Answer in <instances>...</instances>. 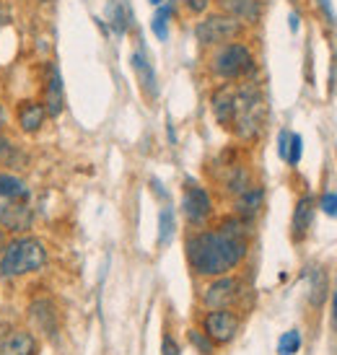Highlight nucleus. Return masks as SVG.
I'll return each mask as SVG.
<instances>
[{"label": "nucleus", "mask_w": 337, "mask_h": 355, "mask_svg": "<svg viewBox=\"0 0 337 355\" xmlns=\"http://www.w3.org/2000/svg\"><path fill=\"white\" fill-rule=\"evenodd\" d=\"M47 122V109L37 99H21L16 104V125L24 135H37Z\"/></svg>", "instance_id": "obj_9"}, {"label": "nucleus", "mask_w": 337, "mask_h": 355, "mask_svg": "<svg viewBox=\"0 0 337 355\" xmlns=\"http://www.w3.org/2000/svg\"><path fill=\"white\" fill-rule=\"evenodd\" d=\"M0 198L3 200H31V189L10 171H0Z\"/></svg>", "instance_id": "obj_21"}, {"label": "nucleus", "mask_w": 337, "mask_h": 355, "mask_svg": "<svg viewBox=\"0 0 337 355\" xmlns=\"http://www.w3.org/2000/svg\"><path fill=\"white\" fill-rule=\"evenodd\" d=\"M29 316L42 332H47V335L55 332V306H52V301H47V298L34 301V304L29 306Z\"/></svg>", "instance_id": "obj_19"}, {"label": "nucleus", "mask_w": 337, "mask_h": 355, "mask_svg": "<svg viewBox=\"0 0 337 355\" xmlns=\"http://www.w3.org/2000/svg\"><path fill=\"white\" fill-rule=\"evenodd\" d=\"M130 65L135 70V78L140 83V91L148 96V99H159V76H156V68L150 65L146 50L140 47L130 55Z\"/></svg>", "instance_id": "obj_11"}, {"label": "nucleus", "mask_w": 337, "mask_h": 355, "mask_svg": "<svg viewBox=\"0 0 337 355\" xmlns=\"http://www.w3.org/2000/svg\"><path fill=\"white\" fill-rule=\"evenodd\" d=\"M244 24L236 19H231L228 13H210L202 21H198L195 26V40L200 47H218L226 42H234L244 34Z\"/></svg>", "instance_id": "obj_5"}, {"label": "nucleus", "mask_w": 337, "mask_h": 355, "mask_svg": "<svg viewBox=\"0 0 337 355\" xmlns=\"http://www.w3.org/2000/svg\"><path fill=\"white\" fill-rule=\"evenodd\" d=\"M47 265V247L34 236H19L6 244L0 254V277L16 280V277L40 272Z\"/></svg>", "instance_id": "obj_3"}, {"label": "nucleus", "mask_w": 337, "mask_h": 355, "mask_svg": "<svg viewBox=\"0 0 337 355\" xmlns=\"http://www.w3.org/2000/svg\"><path fill=\"white\" fill-rule=\"evenodd\" d=\"M210 73L216 78L226 80H252L257 76V60L247 42H226L218 44L210 55Z\"/></svg>", "instance_id": "obj_4"}, {"label": "nucleus", "mask_w": 337, "mask_h": 355, "mask_svg": "<svg viewBox=\"0 0 337 355\" xmlns=\"http://www.w3.org/2000/svg\"><path fill=\"white\" fill-rule=\"evenodd\" d=\"M265 122H268V104H265V94L259 89V83L254 78L236 83L234 117H231L234 132L241 140H254L265 130Z\"/></svg>", "instance_id": "obj_2"}, {"label": "nucleus", "mask_w": 337, "mask_h": 355, "mask_svg": "<svg viewBox=\"0 0 337 355\" xmlns=\"http://www.w3.org/2000/svg\"><path fill=\"white\" fill-rule=\"evenodd\" d=\"M150 6H161V3H166V0H148Z\"/></svg>", "instance_id": "obj_39"}, {"label": "nucleus", "mask_w": 337, "mask_h": 355, "mask_svg": "<svg viewBox=\"0 0 337 355\" xmlns=\"http://www.w3.org/2000/svg\"><path fill=\"white\" fill-rule=\"evenodd\" d=\"M177 234V218H174V210L171 207H161L159 213V244L161 247H166L168 241L174 239Z\"/></svg>", "instance_id": "obj_22"}, {"label": "nucleus", "mask_w": 337, "mask_h": 355, "mask_svg": "<svg viewBox=\"0 0 337 355\" xmlns=\"http://www.w3.org/2000/svg\"><path fill=\"white\" fill-rule=\"evenodd\" d=\"M301 153H304V140H301V135H296V132H291V148H288V166H296L298 161H301Z\"/></svg>", "instance_id": "obj_27"}, {"label": "nucleus", "mask_w": 337, "mask_h": 355, "mask_svg": "<svg viewBox=\"0 0 337 355\" xmlns=\"http://www.w3.org/2000/svg\"><path fill=\"white\" fill-rule=\"evenodd\" d=\"M0 355H37V340L31 332L13 329L0 337Z\"/></svg>", "instance_id": "obj_15"}, {"label": "nucleus", "mask_w": 337, "mask_h": 355, "mask_svg": "<svg viewBox=\"0 0 337 355\" xmlns=\"http://www.w3.org/2000/svg\"><path fill=\"white\" fill-rule=\"evenodd\" d=\"M325 298H327V277H325V270H314L311 272V304L322 306Z\"/></svg>", "instance_id": "obj_24"}, {"label": "nucleus", "mask_w": 337, "mask_h": 355, "mask_svg": "<svg viewBox=\"0 0 337 355\" xmlns=\"http://www.w3.org/2000/svg\"><path fill=\"white\" fill-rule=\"evenodd\" d=\"M189 343L198 347L200 355H213V340L208 335L198 332V329H189Z\"/></svg>", "instance_id": "obj_26"}, {"label": "nucleus", "mask_w": 337, "mask_h": 355, "mask_svg": "<svg viewBox=\"0 0 337 355\" xmlns=\"http://www.w3.org/2000/svg\"><path fill=\"white\" fill-rule=\"evenodd\" d=\"M288 21H291V31L296 34V31H298V13H291V19H288Z\"/></svg>", "instance_id": "obj_34"}, {"label": "nucleus", "mask_w": 337, "mask_h": 355, "mask_svg": "<svg viewBox=\"0 0 337 355\" xmlns=\"http://www.w3.org/2000/svg\"><path fill=\"white\" fill-rule=\"evenodd\" d=\"M182 213L187 218L189 226H202L210 216H213V202L205 187H200L195 179L184 182V192H182Z\"/></svg>", "instance_id": "obj_6"}, {"label": "nucleus", "mask_w": 337, "mask_h": 355, "mask_svg": "<svg viewBox=\"0 0 337 355\" xmlns=\"http://www.w3.org/2000/svg\"><path fill=\"white\" fill-rule=\"evenodd\" d=\"M6 26V8H3V0H0V29Z\"/></svg>", "instance_id": "obj_38"}, {"label": "nucleus", "mask_w": 337, "mask_h": 355, "mask_svg": "<svg viewBox=\"0 0 337 355\" xmlns=\"http://www.w3.org/2000/svg\"><path fill=\"white\" fill-rule=\"evenodd\" d=\"M19 161H21L19 146H16L8 135L0 132V164H3V166H19Z\"/></svg>", "instance_id": "obj_23"}, {"label": "nucleus", "mask_w": 337, "mask_h": 355, "mask_svg": "<svg viewBox=\"0 0 337 355\" xmlns=\"http://www.w3.org/2000/svg\"><path fill=\"white\" fill-rule=\"evenodd\" d=\"M319 10L325 13V19H327L329 26H337V16H335V8H332V0H317Z\"/></svg>", "instance_id": "obj_30"}, {"label": "nucleus", "mask_w": 337, "mask_h": 355, "mask_svg": "<svg viewBox=\"0 0 337 355\" xmlns=\"http://www.w3.org/2000/svg\"><path fill=\"white\" fill-rule=\"evenodd\" d=\"M0 226L10 234H26L34 226V207L31 200H3L0 202Z\"/></svg>", "instance_id": "obj_7"}, {"label": "nucleus", "mask_w": 337, "mask_h": 355, "mask_svg": "<svg viewBox=\"0 0 337 355\" xmlns=\"http://www.w3.org/2000/svg\"><path fill=\"white\" fill-rule=\"evenodd\" d=\"M332 319H335V329H337V293L332 296Z\"/></svg>", "instance_id": "obj_37"}, {"label": "nucleus", "mask_w": 337, "mask_h": 355, "mask_svg": "<svg viewBox=\"0 0 337 355\" xmlns=\"http://www.w3.org/2000/svg\"><path fill=\"white\" fill-rule=\"evenodd\" d=\"M37 3H42V6H52L55 0H37Z\"/></svg>", "instance_id": "obj_40"}, {"label": "nucleus", "mask_w": 337, "mask_h": 355, "mask_svg": "<svg viewBox=\"0 0 337 355\" xmlns=\"http://www.w3.org/2000/svg\"><path fill=\"white\" fill-rule=\"evenodd\" d=\"M298 347H301V335H298V329H291V332H286V335H280L278 355H296Z\"/></svg>", "instance_id": "obj_25"}, {"label": "nucleus", "mask_w": 337, "mask_h": 355, "mask_svg": "<svg viewBox=\"0 0 337 355\" xmlns=\"http://www.w3.org/2000/svg\"><path fill=\"white\" fill-rule=\"evenodd\" d=\"M239 332V319L226 309H213L205 316V335L213 343H231Z\"/></svg>", "instance_id": "obj_8"}, {"label": "nucleus", "mask_w": 337, "mask_h": 355, "mask_svg": "<svg viewBox=\"0 0 337 355\" xmlns=\"http://www.w3.org/2000/svg\"><path fill=\"white\" fill-rule=\"evenodd\" d=\"M239 296V283L234 277H218L213 286L205 291V304L210 309H226Z\"/></svg>", "instance_id": "obj_16"}, {"label": "nucleus", "mask_w": 337, "mask_h": 355, "mask_svg": "<svg viewBox=\"0 0 337 355\" xmlns=\"http://www.w3.org/2000/svg\"><path fill=\"white\" fill-rule=\"evenodd\" d=\"M314 210H317V202H314L311 195H304V198L296 202L293 223H291V228H293V239H296V241L309 234V228H311V223H314Z\"/></svg>", "instance_id": "obj_17"}, {"label": "nucleus", "mask_w": 337, "mask_h": 355, "mask_svg": "<svg viewBox=\"0 0 337 355\" xmlns=\"http://www.w3.org/2000/svg\"><path fill=\"white\" fill-rule=\"evenodd\" d=\"M107 24L114 37H125L135 26V13L130 0H107Z\"/></svg>", "instance_id": "obj_13"}, {"label": "nucleus", "mask_w": 337, "mask_h": 355, "mask_svg": "<svg viewBox=\"0 0 337 355\" xmlns=\"http://www.w3.org/2000/svg\"><path fill=\"white\" fill-rule=\"evenodd\" d=\"M174 10H177V0H166V3L156 6V13H153V19H150V31L156 34L159 42L168 40V21L174 16Z\"/></svg>", "instance_id": "obj_20"}, {"label": "nucleus", "mask_w": 337, "mask_h": 355, "mask_svg": "<svg viewBox=\"0 0 337 355\" xmlns=\"http://www.w3.org/2000/svg\"><path fill=\"white\" fill-rule=\"evenodd\" d=\"M247 223L244 218H228L216 231H200L192 234L184 244L189 267L198 275L218 277L247 257Z\"/></svg>", "instance_id": "obj_1"}, {"label": "nucleus", "mask_w": 337, "mask_h": 355, "mask_svg": "<svg viewBox=\"0 0 337 355\" xmlns=\"http://www.w3.org/2000/svg\"><path fill=\"white\" fill-rule=\"evenodd\" d=\"M288 148H291V132L288 130H280L278 135V156L283 161H288Z\"/></svg>", "instance_id": "obj_31"}, {"label": "nucleus", "mask_w": 337, "mask_h": 355, "mask_svg": "<svg viewBox=\"0 0 337 355\" xmlns=\"http://www.w3.org/2000/svg\"><path fill=\"white\" fill-rule=\"evenodd\" d=\"M234 91L236 83H223L213 91L210 96V109H213V117L221 128H231V117H234Z\"/></svg>", "instance_id": "obj_14"}, {"label": "nucleus", "mask_w": 337, "mask_h": 355, "mask_svg": "<svg viewBox=\"0 0 337 355\" xmlns=\"http://www.w3.org/2000/svg\"><path fill=\"white\" fill-rule=\"evenodd\" d=\"M6 122H8V114H6V107L0 104V130L6 128Z\"/></svg>", "instance_id": "obj_35"}, {"label": "nucleus", "mask_w": 337, "mask_h": 355, "mask_svg": "<svg viewBox=\"0 0 337 355\" xmlns=\"http://www.w3.org/2000/svg\"><path fill=\"white\" fill-rule=\"evenodd\" d=\"M150 187H153V192H156L159 198H164V200L168 198V195H166V189L161 187V182H159V179H150Z\"/></svg>", "instance_id": "obj_33"}, {"label": "nucleus", "mask_w": 337, "mask_h": 355, "mask_svg": "<svg viewBox=\"0 0 337 355\" xmlns=\"http://www.w3.org/2000/svg\"><path fill=\"white\" fill-rule=\"evenodd\" d=\"M262 205H265V189L262 187H252L249 184L244 192L236 195V216L244 218V220H252L262 210Z\"/></svg>", "instance_id": "obj_18"}, {"label": "nucleus", "mask_w": 337, "mask_h": 355, "mask_svg": "<svg viewBox=\"0 0 337 355\" xmlns=\"http://www.w3.org/2000/svg\"><path fill=\"white\" fill-rule=\"evenodd\" d=\"M44 109H47V117H60L62 109H65V86H62V76L55 62L47 65V78H44Z\"/></svg>", "instance_id": "obj_10"}, {"label": "nucleus", "mask_w": 337, "mask_h": 355, "mask_svg": "<svg viewBox=\"0 0 337 355\" xmlns=\"http://www.w3.org/2000/svg\"><path fill=\"white\" fill-rule=\"evenodd\" d=\"M179 3H182L184 10L192 13V16H202V13L210 8V3H213V0H179Z\"/></svg>", "instance_id": "obj_29"}, {"label": "nucleus", "mask_w": 337, "mask_h": 355, "mask_svg": "<svg viewBox=\"0 0 337 355\" xmlns=\"http://www.w3.org/2000/svg\"><path fill=\"white\" fill-rule=\"evenodd\" d=\"M319 207H322V213H327L329 218H337V192H325L322 200H319Z\"/></svg>", "instance_id": "obj_28"}, {"label": "nucleus", "mask_w": 337, "mask_h": 355, "mask_svg": "<svg viewBox=\"0 0 337 355\" xmlns=\"http://www.w3.org/2000/svg\"><path fill=\"white\" fill-rule=\"evenodd\" d=\"M218 8L244 26H257L262 19V0H218Z\"/></svg>", "instance_id": "obj_12"}, {"label": "nucleus", "mask_w": 337, "mask_h": 355, "mask_svg": "<svg viewBox=\"0 0 337 355\" xmlns=\"http://www.w3.org/2000/svg\"><path fill=\"white\" fill-rule=\"evenodd\" d=\"M6 244H8V241H6V228L0 226V254H3V249H6Z\"/></svg>", "instance_id": "obj_36"}, {"label": "nucleus", "mask_w": 337, "mask_h": 355, "mask_svg": "<svg viewBox=\"0 0 337 355\" xmlns=\"http://www.w3.org/2000/svg\"><path fill=\"white\" fill-rule=\"evenodd\" d=\"M161 355H179V345L171 340V337H164V343H161Z\"/></svg>", "instance_id": "obj_32"}]
</instances>
